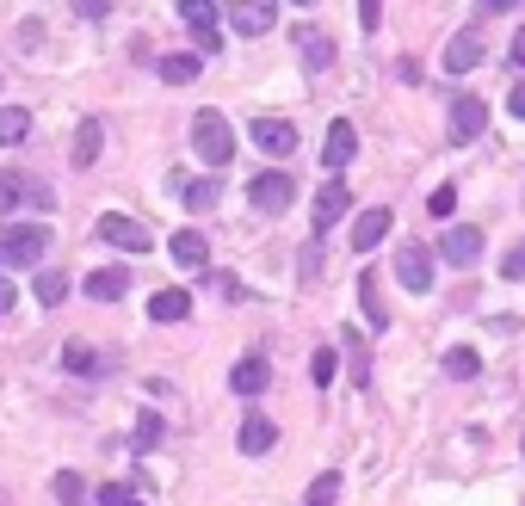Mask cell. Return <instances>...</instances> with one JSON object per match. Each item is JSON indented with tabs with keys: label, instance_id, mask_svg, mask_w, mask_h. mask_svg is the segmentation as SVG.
Here are the masks:
<instances>
[{
	"label": "cell",
	"instance_id": "obj_15",
	"mask_svg": "<svg viewBox=\"0 0 525 506\" xmlns=\"http://www.w3.org/2000/svg\"><path fill=\"white\" fill-rule=\"evenodd\" d=\"M254 142H260V155L285 161V155L297 149V124H291V118H254Z\"/></svg>",
	"mask_w": 525,
	"mask_h": 506
},
{
	"label": "cell",
	"instance_id": "obj_4",
	"mask_svg": "<svg viewBox=\"0 0 525 506\" xmlns=\"http://www.w3.org/2000/svg\"><path fill=\"white\" fill-rule=\"evenodd\" d=\"M396 278L408 284L414 297H427L433 278H439V272H433V247H427V241H402V247H396Z\"/></svg>",
	"mask_w": 525,
	"mask_h": 506
},
{
	"label": "cell",
	"instance_id": "obj_37",
	"mask_svg": "<svg viewBox=\"0 0 525 506\" xmlns=\"http://www.w3.org/2000/svg\"><path fill=\"white\" fill-rule=\"evenodd\" d=\"M377 19H383L377 0H359V25H365V31H377Z\"/></svg>",
	"mask_w": 525,
	"mask_h": 506
},
{
	"label": "cell",
	"instance_id": "obj_13",
	"mask_svg": "<svg viewBox=\"0 0 525 506\" xmlns=\"http://www.w3.org/2000/svg\"><path fill=\"white\" fill-rule=\"evenodd\" d=\"M266 383H272V358H266V352L235 358V371H229V389H235V395H266Z\"/></svg>",
	"mask_w": 525,
	"mask_h": 506
},
{
	"label": "cell",
	"instance_id": "obj_43",
	"mask_svg": "<svg viewBox=\"0 0 525 506\" xmlns=\"http://www.w3.org/2000/svg\"><path fill=\"white\" fill-rule=\"evenodd\" d=\"M0 506H13V500H7V494H0Z\"/></svg>",
	"mask_w": 525,
	"mask_h": 506
},
{
	"label": "cell",
	"instance_id": "obj_16",
	"mask_svg": "<svg viewBox=\"0 0 525 506\" xmlns=\"http://www.w3.org/2000/svg\"><path fill=\"white\" fill-rule=\"evenodd\" d=\"M167 260L180 266V272H204V266H210V241H204L198 229H180V235L167 241Z\"/></svg>",
	"mask_w": 525,
	"mask_h": 506
},
{
	"label": "cell",
	"instance_id": "obj_1",
	"mask_svg": "<svg viewBox=\"0 0 525 506\" xmlns=\"http://www.w3.org/2000/svg\"><path fill=\"white\" fill-rule=\"evenodd\" d=\"M192 155L217 173V167H229L235 161V124L217 112V105H204V112L192 118Z\"/></svg>",
	"mask_w": 525,
	"mask_h": 506
},
{
	"label": "cell",
	"instance_id": "obj_22",
	"mask_svg": "<svg viewBox=\"0 0 525 506\" xmlns=\"http://www.w3.org/2000/svg\"><path fill=\"white\" fill-rule=\"evenodd\" d=\"M359 309H365V321L377 334L390 328V309H383V297H377V272H359Z\"/></svg>",
	"mask_w": 525,
	"mask_h": 506
},
{
	"label": "cell",
	"instance_id": "obj_27",
	"mask_svg": "<svg viewBox=\"0 0 525 506\" xmlns=\"http://www.w3.org/2000/svg\"><path fill=\"white\" fill-rule=\"evenodd\" d=\"M161 439H167V420L155 408H143V414H136V451H155Z\"/></svg>",
	"mask_w": 525,
	"mask_h": 506
},
{
	"label": "cell",
	"instance_id": "obj_30",
	"mask_svg": "<svg viewBox=\"0 0 525 506\" xmlns=\"http://www.w3.org/2000/svg\"><path fill=\"white\" fill-rule=\"evenodd\" d=\"M217 13H223L217 0H180V19H186L192 31H210V25H217Z\"/></svg>",
	"mask_w": 525,
	"mask_h": 506
},
{
	"label": "cell",
	"instance_id": "obj_9",
	"mask_svg": "<svg viewBox=\"0 0 525 506\" xmlns=\"http://www.w3.org/2000/svg\"><path fill=\"white\" fill-rule=\"evenodd\" d=\"M346 210H353V192H346L340 179H328V186L315 192V210H309V223H315V235H328V229H340V223H346Z\"/></svg>",
	"mask_w": 525,
	"mask_h": 506
},
{
	"label": "cell",
	"instance_id": "obj_36",
	"mask_svg": "<svg viewBox=\"0 0 525 506\" xmlns=\"http://www.w3.org/2000/svg\"><path fill=\"white\" fill-rule=\"evenodd\" d=\"M501 278H525V241H513V247L501 253Z\"/></svg>",
	"mask_w": 525,
	"mask_h": 506
},
{
	"label": "cell",
	"instance_id": "obj_8",
	"mask_svg": "<svg viewBox=\"0 0 525 506\" xmlns=\"http://www.w3.org/2000/svg\"><path fill=\"white\" fill-rule=\"evenodd\" d=\"M359 155V130H353V118H334L328 124V136H322V167H328V179H340V167Z\"/></svg>",
	"mask_w": 525,
	"mask_h": 506
},
{
	"label": "cell",
	"instance_id": "obj_18",
	"mask_svg": "<svg viewBox=\"0 0 525 506\" xmlns=\"http://www.w3.org/2000/svg\"><path fill=\"white\" fill-rule=\"evenodd\" d=\"M235 445H241V457H266V451L278 445V426H272L266 414H248V420H241V439H235Z\"/></svg>",
	"mask_w": 525,
	"mask_h": 506
},
{
	"label": "cell",
	"instance_id": "obj_31",
	"mask_svg": "<svg viewBox=\"0 0 525 506\" xmlns=\"http://www.w3.org/2000/svg\"><path fill=\"white\" fill-rule=\"evenodd\" d=\"M334 500H340V476H334V469H328V476H315V482H309L303 506H334Z\"/></svg>",
	"mask_w": 525,
	"mask_h": 506
},
{
	"label": "cell",
	"instance_id": "obj_24",
	"mask_svg": "<svg viewBox=\"0 0 525 506\" xmlns=\"http://www.w3.org/2000/svg\"><path fill=\"white\" fill-rule=\"evenodd\" d=\"M476 371H482V352H476V346H451V352H445V377H451V383H470Z\"/></svg>",
	"mask_w": 525,
	"mask_h": 506
},
{
	"label": "cell",
	"instance_id": "obj_35",
	"mask_svg": "<svg viewBox=\"0 0 525 506\" xmlns=\"http://www.w3.org/2000/svg\"><path fill=\"white\" fill-rule=\"evenodd\" d=\"M93 506H136V494H130V488H124V482H105V488H99V500H93Z\"/></svg>",
	"mask_w": 525,
	"mask_h": 506
},
{
	"label": "cell",
	"instance_id": "obj_3",
	"mask_svg": "<svg viewBox=\"0 0 525 506\" xmlns=\"http://www.w3.org/2000/svg\"><path fill=\"white\" fill-rule=\"evenodd\" d=\"M291 198H297V179H291L285 167H266V173H254V179H248V204H254V210H266V216H285V210H291Z\"/></svg>",
	"mask_w": 525,
	"mask_h": 506
},
{
	"label": "cell",
	"instance_id": "obj_12",
	"mask_svg": "<svg viewBox=\"0 0 525 506\" xmlns=\"http://www.w3.org/2000/svg\"><path fill=\"white\" fill-rule=\"evenodd\" d=\"M433 253H445L451 266H476V253H482V229L476 223H451L445 235H439V247Z\"/></svg>",
	"mask_w": 525,
	"mask_h": 506
},
{
	"label": "cell",
	"instance_id": "obj_6",
	"mask_svg": "<svg viewBox=\"0 0 525 506\" xmlns=\"http://www.w3.org/2000/svg\"><path fill=\"white\" fill-rule=\"evenodd\" d=\"M99 241L118 247V253H149V229L136 223V216H118V210L99 216Z\"/></svg>",
	"mask_w": 525,
	"mask_h": 506
},
{
	"label": "cell",
	"instance_id": "obj_39",
	"mask_svg": "<svg viewBox=\"0 0 525 506\" xmlns=\"http://www.w3.org/2000/svg\"><path fill=\"white\" fill-rule=\"evenodd\" d=\"M75 13H81V19H105V13H112V0H81Z\"/></svg>",
	"mask_w": 525,
	"mask_h": 506
},
{
	"label": "cell",
	"instance_id": "obj_10",
	"mask_svg": "<svg viewBox=\"0 0 525 506\" xmlns=\"http://www.w3.org/2000/svg\"><path fill=\"white\" fill-rule=\"evenodd\" d=\"M476 62H482V31H476V25H464V31H451V44H445L439 68H445V75H470Z\"/></svg>",
	"mask_w": 525,
	"mask_h": 506
},
{
	"label": "cell",
	"instance_id": "obj_19",
	"mask_svg": "<svg viewBox=\"0 0 525 506\" xmlns=\"http://www.w3.org/2000/svg\"><path fill=\"white\" fill-rule=\"evenodd\" d=\"M173 186H180L186 210H217V204H223V179H217V173H204V179H173Z\"/></svg>",
	"mask_w": 525,
	"mask_h": 506
},
{
	"label": "cell",
	"instance_id": "obj_28",
	"mask_svg": "<svg viewBox=\"0 0 525 506\" xmlns=\"http://www.w3.org/2000/svg\"><path fill=\"white\" fill-rule=\"evenodd\" d=\"M50 488H56L62 506H93V500H87V482L75 476V469H56V482H50Z\"/></svg>",
	"mask_w": 525,
	"mask_h": 506
},
{
	"label": "cell",
	"instance_id": "obj_29",
	"mask_svg": "<svg viewBox=\"0 0 525 506\" xmlns=\"http://www.w3.org/2000/svg\"><path fill=\"white\" fill-rule=\"evenodd\" d=\"M62 365L75 371V377H93V371H99V352L81 346V340H68V346H62Z\"/></svg>",
	"mask_w": 525,
	"mask_h": 506
},
{
	"label": "cell",
	"instance_id": "obj_45",
	"mask_svg": "<svg viewBox=\"0 0 525 506\" xmlns=\"http://www.w3.org/2000/svg\"><path fill=\"white\" fill-rule=\"evenodd\" d=\"M136 506H143V500H136Z\"/></svg>",
	"mask_w": 525,
	"mask_h": 506
},
{
	"label": "cell",
	"instance_id": "obj_26",
	"mask_svg": "<svg viewBox=\"0 0 525 506\" xmlns=\"http://www.w3.org/2000/svg\"><path fill=\"white\" fill-rule=\"evenodd\" d=\"M31 291H38V303H44V309H56V303L68 297V272H62V266H44V272H38V284H31Z\"/></svg>",
	"mask_w": 525,
	"mask_h": 506
},
{
	"label": "cell",
	"instance_id": "obj_7",
	"mask_svg": "<svg viewBox=\"0 0 525 506\" xmlns=\"http://www.w3.org/2000/svg\"><path fill=\"white\" fill-rule=\"evenodd\" d=\"M291 44H297V56H303V68L309 75H322V68H334V38L315 19H303L297 31H291Z\"/></svg>",
	"mask_w": 525,
	"mask_h": 506
},
{
	"label": "cell",
	"instance_id": "obj_44",
	"mask_svg": "<svg viewBox=\"0 0 525 506\" xmlns=\"http://www.w3.org/2000/svg\"><path fill=\"white\" fill-rule=\"evenodd\" d=\"M519 451H525V439H519Z\"/></svg>",
	"mask_w": 525,
	"mask_h": 506
},
{
	"label": "cell",
	"instance_id": "obj_38",
	"mask_svg": "<svg viewBox=\"0 0 525 506\" xmlns=\"http://www.w3.org/2000/svg\"><path fill=\"white\" fill-rule=\"evenodd\" d=\"M507 62H513V68H525V25L513 31V44H507Z\"/></svg>",
	"mask_w": 525,
	"mask_h": 506
},
{
	"label": "cell",
	"instance_id": "obj_17",
	"mask_svg": "<svg viewBox=\"0 0 525 506\" xmlns=\"http://www.w3.org/2000/svg\"><path fill=\"white\" fill-rule=\"evenodd\" d=\"M396 229V216H390V204H371L365 216H359V223H353V253H371L383 235H390Z\"/></svg>",
	"mask_w": 525,
	"mask_h": 506
},
{
	"label": "cell",
	"instance_id": "obj_21",
	"mask_svg": "<svg viewBox=\"0 0 525 506\" xmlns=\"http://www.w3.org/2000/svg\"><path fill=\"white\" fill-rule=\"evenodd\" d=\"M192 315V297L186 291H155L149 297V321H161V328H167V321H186Z\"/></svg>",
	"mask_w": 525,
	"mask_h": 506
},
{
	"label": "cell",
	"instance_id": "obj_32",
	"mask_svg": "<svg viewBox=\"0 0 525 506\" xmlns=\"http://www.w3.org/2000/svg\"><path fill=\"white\" fill-rule=\"evenodd\" d=\"M309 377H315V383H322V389H328V383L340 377V352H328V346H322V352H315V358H309Z\"/></svg>",
	"mask_w": 525,
	"mask_h": 506
},
{
	"label": "cell",
	"instance_id": "obj_34",
	"mask_svg": "<svg viewBox=\"0 0 525 506\" xmlns=\"http://www.w3.org/2000/svg\"><path fill=\"white\" fill-rule=\"evenodd\" d=\"M451 210H458V186H439V192L427 198V216H439V223H445Z\"/></svg>",
	"mask_w": 525,
	"mask_h": 506
},
{
	"label": "cell",
	"instance_id": "obj_33",
	"mask_svg": "<svg viewBox=\"0 0 525 506\" xmlns=\"http://www.w3.org/2000/svg\"><path fill=\"white\" fill-rule=\"evenodd\" d=\"M340 352H353V383L365 389V383H371V371H365V346H359V334H340Z\"/></svg>",
	"mask_w": 525,
	"mask_h": 506
},
{
	"label": "cell",
	"instance_id": "obj_5",
	"mask_svg": "<svg viewBox=\"0 0 525 506\" xmlns=\"http://www.w3.org/2000/svg\"><path fill=\"white\" fill-rule=\"evenodd\" d=\"M482 124H488V105H482L476 93H458V99H451V112H445V136L458 142V149L482 136Z\"/></svg>",
	"mask_w": 525,
	"mask_h": 506
},
{
	"label": "cell",
	"instance_id": "obj_23",
	"mask_svg": "<svg viewBox=\"0 0 525 506\" xmlns=\"http://www.w3.org/2000/svg\"><path fill=\"white\" fill-rule=\"evenodd\" d=\"M25 136H31V112L25 105H0V149H13Z\"/></svg>",
	"mask_w": 525,
	"mask_h": 506
},
{
	"label": "cell",
	"instance_id": "obj_40",
	"mask_svg": "<svg viewBox=\"0 0 525 506\" xmlns=\"http://www.w3.org/2000/svg\"><path fill=\"white\" fill-rule=\"evenodd\" d=\"M315 272H322V247L309 241V247H303V278H315Z\"/></svg>",
	"mask_w": 525,
	"mask_h": 506
},
{
	"label": "cell",
	"instance_id": "obj_42",
	"mask_svg": "<svg viewBox=\"0 0 525 506\" xmlns=\"http://www.w3.org/2000/svg\"><path fill=\"white\" fill-rule=\"evenodd\" d=\"M507 112H513V118H519V124H525V81H519V87H513V93H507Z\"/></svg>",
	"mask_w": 525,
	"mask_h": 506
},
{
	"label": "cell",
	"instance_id": "obj_11",
	"mask_svg": "<svg viewBox=\"0 0 525 506\" xmlns=\"http://www.w3.org/2000/svg\"><path fill=\"white\" fill-rule=\"evenodd\" d=\"M223 19H229V31H241V38H260V31L278 25V7L272 0H241V7H223Z\"/></svg>",
	"mask_w": 525,
	"mask_h": 506
},
{
	"label": "cell",
	"instance_id": "obj_41",
	"mask_svg": "<svg viewBox=\"0 0 525 506\" xmlns=\"http://www.w3.org/2000/svg\"><path fill=\"white\" fill-rule=\"evenodd\" d=\"M13 303H19V291H13V278H7V272H0V315H7Z\"/></svg>",
	"mask_w": 525,
	"mask_h": 506
},
{
	"label": "cell",
	"instance_id": "obj_20",
	"mask_svg": "<svg viewBox=\"0 0 525 506\" xmlns=\"http://www.w3.org/2000/svg\"><path fill=\"white\" fill-rule=\"evenodd\" d=\"M99 149H105V124H99V118H81V130H75V155H68V161H75V167H93Z\"/></svg>",
	"mask_w": 525,
	"mask_h": 506
},
{
	"label": "cell",
	"instance_id": "obj_14",
	"mask_svg": "<svg viewBox=\"0 0 525 506\" xmlns=\"http://www.w3.org/2000/svg\"><path fill=\"white\" fill-rule=\"evenodd\" d=\"M81 291H87L93 303H118V297H130V266H99V272H87Z\"/></svg>",
	"mask_w": 525,
	"mask_h": 506
},
{
	"label": "cell",
	"instance_id": "obj_25",
	"mask_svg": "<svg viewBox=\"0 0 525 506\" xmlns=\"http://www.w3.org/2000/svg\"><path fill=\"white\" fill-rule=\"evenodd\" d=\"M155 68H161L167 87H192V81H198V56H186V50H180V56H161Z\"/></svg>",
	"mask_w": 525,
	"mask_h": 506
},
{
	"label": "cell",
	"instance_id": "obj_2",
	"mask_svg": "<svg viewBox=\"0 0 525 506\" xmlns=\"http://www.w3.org/2000/svg\"><path fill=\"white\" fill-rule=\"evenodd\" d=\"M44 253H50V229L44 223H0V272L38 266Z\"/></svg>",
	"mask_w": 525,
	"mask_h": 506
}]
</instances>
